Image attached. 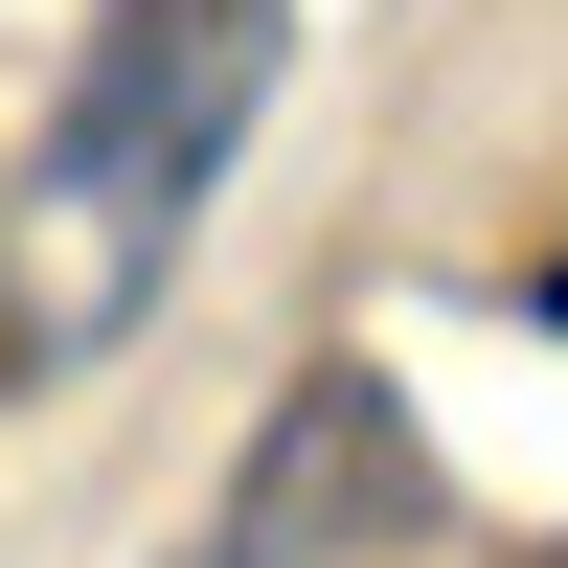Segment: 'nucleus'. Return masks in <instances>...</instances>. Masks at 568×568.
I'll use <instances>...</instances> for the list:
<instances>
[{
	"mask_svg": "<svg viewBox=\"0 0 568 568\" xmlns=\"http://www.w3.org/2000/svg\"><path fill=\"white\" fill-rule=\"evenodd\" d=\"M227 546L251 568H387V546H433V455H409V387L387 364H296L273 387V433H251V478H227Z\"/></svg>",
	"mask_w": 568,
	"mask_h": 568,
	"instance_id": "nucleus-2",
	"label": "nucleus"
},
{
	"mask_svg": "<svg viewBox=\"0 0 568 568\" xmlns=\"http://www.w3.org/2000/svg\"><path fill=\"white\" fill-rule=\"evenodd\" d=\"M182 568H251V546H227V524H205V546H182Z\"/></svg>",
	"mask_w": 568,
	"mask_h": 568,
	"instance_id": "nucleus-3",
	"label": "nucleus"
},
{
	"mask_svg": "<svg viewBox=\"0 0 568 568\" xmlns=\"http://www.w3.org/2000/svg\"><path fill=\"white\" fill-rule=\"evenodd\" d=\"M273 91H296V0H91L23 182H0L23 364H91V342L160 318V273L205 251V205H227V160H251Z\"/></svg>",
	"mask_w": 568,
	"mask_h": 568,
	"instance_id": "nucleus-1",
	"label": "nucleus"
}]
</instances>
